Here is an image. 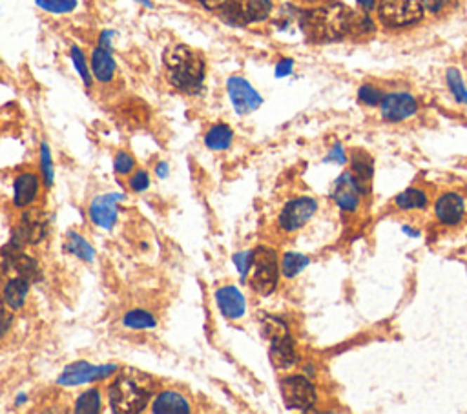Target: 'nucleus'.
Segmentation results:
<instances>
[{"label": "nucleus", "mask_w": 467, "mask_h": 414, "mask_svg": "<svg viewBox=\"0 0 467 414\" xmlns=\"http://www.w3.org/2000/svg\"><path fill=\"white\" fill-rule=\"evenodd\" d=\"M358 13L341 2H325L316 8L303 9L298 13V24L307 41L338 42L354 35V24Z\"/></svg>", "instance_id": "nucleus-1"}, {"label": "nucleus", "mask_w": 467, "mask_h": 414, "mask_svg": "<svg viewBox=\"0 0 467 414\" xmlns=\"http://www.w3.org/2000/svg\"><path fill=\"white\" fill-rule=\"evenodd\" d=\"M166 77L176 90L186 95H197L204 88L206 64L197 51L185 44H176L164 51Z\"/></svg>", "instance_id": "nucleus-2"}, {"label": "nucleus", "mask_w": 467, "mask_h": 414, "mask_svg": "<svg viewBox=\"0 0 467 414\" xmlns=\"http://www.w3.org/2000/svg\"><path fill=\"white\" fill-rule=\"evenodd\" d=\"M152 391L130 374H119L108 389V401L117 414H136L145 410L150 401Z\"/></svg>", "instance_id": "nucleus-3"}, {"label": "nucleus", "mask_w": 467, "mask_h": 414, "mask_svg": "<svg viewBox=\"0 0 467 414\" xmlns=\"http://www.w3.org/2000/svg\"><path fill=\"white\" fill-rule=\"evenodd\" d=\"M263 334L270 342L268 354H270V361L276 369L287 370L298 365L300 358H298L294 340L291 338L285 321L274 318V316H267L263 319Z\"/></svg>", "instance_id": "nucleus-4"}, {"label": "nucleus", "mask_w": 467, "mask_h": 414, "mask_svg": "<svg viewBox=\"0 0 467 414\" xmlns=\"http://www.w3.org/2000/svg\"><path fill=\"white\" fill-rule=\"evenodd\" d=\"M376 13L381 26L400 29L420 22L426 8L420 0H378Z\"/></svg>", "instance_id": "nucleus-5"}, {"label": "nucleus", "mask_w": 467, "mask_h": 414, "mask_svg": "<svg viewBox=\"0 0 467 414\" xmlns=\"http://www.w3.org/2000/svg\"><path fill=\"white\" fill-rule=\"evenodd\" d=\"M279 281V263L272 248L258 246L254 251V263L250 269V287L261 296L272 294Z\"/></svg>", "instance_id": "nucleus-6"}, {"label": "nucleus", "mask_w": 467, "mask_h": 414, "mask_svg": "<svg viewBox=\"0 0 467 414\" xmlns=\"http://www.w3.org/2000/svg\"><path fill=\"white\" fill-rule=\"evenodd\" d=\"M282 394L287 407L294 410H310L317 401L316 387L303 374H292L283 378Z\"/></svg>", "instance_id": "nucleus-7"}, {"label": "nucleus", "mask_w": 467, "mask_h": 414, "mask_svg": "<svg viewBox=\"0 0 467 414\" xmlns=\"http://www.w3.org/2000/svg\"><path fill=\"white\" fill-rule=\"evenodd\" d=\"M227 90L232 106H234L237 115L252 114V112H256L259 106L263 105V97L259 95V91L245 77L232 75L227 81Z\"/></svg>", "instance_id": "nucleus-8"}, {"label": "nucleus", "mask_w": 467, "mask_h": 414, "mask_svg": "<svg viewBox=\"0 0 467 414\" xmlns=\"http://www.w3.org/2000/svg\"><path fill=\"white\" fill-rule=\"evenodd\" d=\"M317 212V201L314 197H296L283 206L279 214V227L285 232H296L309 223Z\"/></svg>", "instance_id": "nucleus-9"}, {"label": "nucleus", "mask_w": 467, "mask_h": 414, "mask_svg": "<svg viewBox=\"0 0 467 414\" xmlns=\"http://www.w3.org/2000/svg\"><path fill=\"white\" fill-rule=\"evenodd\" d=\"M117 370L115 365H90L88 361H77V363L68 365L64 373L59 376V385L66 387H75V385H84L96 380H105Z\"/></svg>", "instance_id": "nucleus-10"}, {"label": "nucleus", "mask_w": 467, "mask_h": 414, "mask_svg": "<svg viewBox=\"0 0 467 414\" xmlns=\"http://www.w3.org/2000/svg\"><path fill=\"white\" fill-rule=\"evenodd\" d=\"M380 114L387 123H402L418 114V100L407 91H393L381 99Z\"/></svg>", "instance_id": "nucleus-11"}, {"label": "nucleus", "mask_w": 467, "mask_h": 414, "mask_svg": "<svg viewBox=\"0 0 467 414\" xmlns=\"http://www.w3.org/2000/svg\"><path fill=\"white\" fill-rule=\"evenodd\" d=\"M362 188H360L358 181L354 178V173L343 172L340 178L336 179L334 185H332L331 197L336 205L340 206L343 212H356L360 206V201H362Z\"/></svg>", "instance_id": "nucleus-12"}, {"label": "nucleus", "mask_w": 467, "mask_h": 414, "mask_svg": "<svg viewBox=\"0 0 467 414\" xmlns=\"http://www.w3.org/2000/svg\"><path fill=\"white\" fill-rule=\"evenodd\" d=\"M126 199L124 194H105L91 201L90 219L97 227L112 230L117 221V206L121 201Z\"/></svg>", "instance_id": "nucleus-13"}, {"label": "nucleus", "mask_w": 467, "mask_h": 414, "mask_svg": "<svg viewBox=\"0 0 467 414\" xmlns=\"http://www.w3.org/2000/svg\"><path fill=\"white\" fill-rule=\"evenodd\" d=\"M435 215L445 227H456L466 215L463 197L456 192H445L435 203Z\"/></svg>", "instance_id": "nucleus-14"}, {"label": "nucleus", "mask_w": 467, "mask_h": 414, "mask_svg": "<svg viewBox=\"0 0 467 414\" xmlns=\"http://www.w3.org/2000/svg\"><path fill=\"white\" fill-rule=\"evenodd\" d=\"M90 68L96 81L103 82V84H108V82L114 81L115 73H117L114 46L97 44V48H93V51H91Z\"/></svg>", "instance_id": "nucleus-15"}, {"label": "nucleus", "mask_w": 467, "mask_h": 414, "mask_svg": "<svg viewBox=\"0 0 467 414\" xmlns=\"http://www.w3.org/2000/svg\"><path fill=\"white\" fill-rule=\"evenodd\" d=\"M216 303L221 314L227 319H239L245 316L246 301L236 287H221L216 292Z\"/></svg>", "instance_id": "nucleus-16"}, {"label": "nucleus", "mask_w": 467, "mask_h": 414, "mask_svg": "<svg viewBox=\"0 0 467 414\" xmlns=\"http://www.w3.org/2000/svg\"><path fill=\"white\" fill-rule=\"evenodd\" d=\"M350 172L354 173V178L358 181L360 188H362L363 196H367L371 192V181L374 175V161L371 155L365 150H354L350 154Z\"/></svg>", "instance_id": "nucleus-17"}, {"label": "nucleus", "mask_w": 467, "mask_h": 414, "mask_svg": "<svg viewBox=\"0 0 467 414\" xmlns=\"http://www.w3.org/2000/svg\"><path fill=\"white\" fill-rule=\"evenodd\" d=\"M13 190V203L17 208H24V206L32 205L33 201H35L37 194H39V178L32 172L20 173V175H17V179H15Z\"/></svg>", "instance_id": "nucleus-18"}, {"label": "nucleus", "mask_w": 467, "mask_h": 414, "mask_svg": "<svg viewBox=\"0 0 467 414\" xmlns=\"http://www.w3.org/2000/svg\"><path fill=\"white\" fill-rule=\"evenodd\" d=\"M152 413L155 414H186L190 413V403L183 394L173 391L161 392L152 403Z\"/></svg>", "instance_id": "nucleus-19"}, {"label": "nucleus", "mask_w": 467, "mask_h": 414, "mask_svg": "<svg viewBox=\"0 0 467 414\" xmlns=\"http://www.w3.org/2000/svg\"><path fill=\"white\" fill-rule=\"evenodd\" d=\"M27 292H29V279L22 278V276H20V278H13L6 283L2 300H4V303L11 310H18L24 305Z\"/></svg>", "instance_id": "nucleus-20"}, {"label": "nucleus", "mask_w": 467, "mask_h": 414, "mask_svg": "<svg viewBox=\"0 0 467 414\" xmlns=\"http://www.w3.org/2000/svg\"><path fill=\"white\" fill-rule=\"evenodd\" d=\"M218 15L223 22L232 27H245V6L243 0H223V4L218 8Z\"/></svg>", "instance_id": "nucleus-21"}, {"label": "nucleus", "mask_w": 467, "mask_h": 414, "mask_svg": "<svg viewBox=\"0 0 467 414\" xmlns=\"http://www.w3.org/2000/svg\"><path fill=\"white\" fill-rule=\"evenodd\" d=\"M232 141H234V132H232V128L228 124L223 123L213 124L206 132V135H204V145L213 152L227 150V148H230Z\"/></svg>", "instance_id": "nucleus-22"}, {"label": "nucleus", "mask_w": 467, "mask_h": 414, "mask_svg": "<svg viewBox=\"0 0 467 414\" xmlns=\"http://www.w3.org/2000/svg\"><path fill=\"white\" fill-rule=\"evenodd\" d=\"M243 6H245L246 26L265 22L274 11L272 0H243Z\"/></svg>", "instance_id": "nucleus-23"}, {"label": "nucleus", "mask_w": 467, "mask_h": 414, "mask_svg": "<svg viewBox=\"0 0 467 414\" xmlns=\"http://www.w3.org/2000/svg\"><path fill=\"white\" fill-rule=\"evenodd\" d=\"M395 205L400 210H423L429 205V197L420 188H407L395 197Z\"/></svg>", "instance_id": "nucleus-24"}, {"label": "nucleus", "mask_w": 467, "mask_h": 414, "mask_svg": "<svg viewBox=\"0 0 467 414\" xmlns=\"http://www.w3.org/2000/svg\"><path fill=\"white\" fill-rule=\"evenodd\" d=\"M64 248H66L70 254H73L75 258H79V260L82 261H93V258H96L93 246H91L84 237L79 236L77 232H68Z\"/></svg>", "instance_id": "nucleus-25"}, {"label": "nucleus", "mask_w": 467, "mask_h": 414, "mask_svg": "<svg viewBox=\"0 0 467 414\" xmlns=\"http://www.w3.org/2000/svg\"><path fill=\"white\" fill-rule=\"evenodd\" d=\"M309 263L310 260L307 255L300 254V252H287L282 258V274L285 278L292 279L300 272H303L309 267Z\"/></svg>", "instance_id": "nucleus-26"}, {"label": "nucleus", "mask_w": 467, "mask_h": 414, "mask_svg": "<svg viewBox=\"0 0 467 414\" xmlns=\"http://www.w3.org/2000/svg\"><path fill=\"white\" fill-rule=\"evenodd\" d=\"M70 59H72L73 66L77 69V75L81 77V81L84 82V86L91 88V84H93V73H91L90 62H88L84 51H82L79 46L73 44L72 48H70Z\"/></svg>", "instance_id": "nucleus-27"}, {"label": "nucleus", "mask_w": 467, "mask_h": 414, "mask_svg": "<svg viewBox=\"0 0 467 414\" xmlns=\"http://www.w3.org/2000/svg\"><path fill=\"white\" fill-rule=\"evenodd\" d=\"M445 82H447V88H449L453 99L459 105H467V86L462 79V73L456 68H449L445 72Z\"/></svg>", "instance_id": "nucleus-28"}, {"label": "nucleus", "mask_w": 467, "mask_h": 414, "mask_svg": "<svg viewBox=\"0 0 467 414\" xmlns=\"http://www.w3.org/2000/svg\"><path fill=\"white\" fill-rule=\"evenodd\" d=\"M123 323L126 325L128 328H136V330H143V328H154L157 325L154 316L150 312H146L143 309H136L130 310L128 314H124Z\"/></svg>", "instance_id": "nucleus-29"}, {"label": "nucleus", "mask_w": 467, "mask_h": 414, "mask_svg": "<svg viewBox=\"0 0 467 414\" xmlns=\"http://www.w3.org/2000/svg\"><path fill=\"white\" fill-rule=\"evenodd\" d=\"M35 4L44 9L46 13L68 15L77 9L79 0H35Z\"/></svg>", "instance_id": "nucleus-30"}, {"label": "nucleus", "mask_w": 467, "mask_h": 414, "mask_svg": "<svg viewBox=\"0 0 467 414\" xmlns=\"http://www.w3.org/2000/svg\"><path fill=\"white\" fill-rule=\"evenodd\" d=\"M100 410V392L97 389H90V391L82 392L81 396L77 398L75 403V413L82 414H93Z\"/></svg>", "instance_id": "nucleus-31"}, {"label": "nucleus", "mask_w": 467, "mask_h": 414, "mask_svg": "<svg viewBox=\"0 0 467 414\" xmlns=\"http://www.w3.org/2000/svg\"><path fill=\"white\" fill-rule=\"evenodd\" d=\"M9 260L13 261L15 269H17V272L22 276V278L26 279H37L39 278V269H37V263L35 260H32V258H27V255L24 254H9Z\"/></svg>", "instance_id": "nucleus-32"}, {"label": "nucleus", "mask_w": 467, "mask_h": 414, "mask_svg": "<svg viewBox=\"0 0 467 414\" xmlns=\"http://www.w3.org/2000/svg\"><path fill=\"white\" fill-rule=\"evenodd\" d=\"M383 95H386V93L378 86H374V84H362V86L358 88V100L363 106H369V108L380 106Z\"/></svg>", "instance_id": "nucleus-33"}, {"label": "nucleus", "mask_w": 467, "mask_h": 414, "mask_svg": "<svg viewBox=\"0 0 467 414\" xmlns=\"http://www.w3.org/2000/svg\"><path fill=\"white\" fill-rule=\"evenodd\" d=\"M232 261H234L237 272H239L241 283H245L246 276H249L250 269H252V263H254V251L237 252V254H234Z\"/></svg>", "instance_id": "nucleus-34"}, {"label": "nucleus", "mask_w": 467, "mask_h": 414, "mask_svg": "<svg viewBox=\"0 0 467 414\" xmlns=\"http://www.w3.org/2000/svg\"><path fill=\"white\" fill-rule=\"evenodd\" d=\"M41 166L42 175H44L46 188H51L53 185V163H51V150L50 146L42 142L41 145Z\"/></svg>", "instance_id": "nucleus-35"}, {"label": "nucleus", "mask_w": 467, "mask_h": 414, "mask_svg": "<svg viewBox=\"0 0 467 414\" xmlns=\"http://www.w3.org/2000/svg\"><path fill=\"white\" fill-rule=\"evenodd\" d=\"M133 166H136V161H133L132 155L126 154V152H119L114 161L115 172H117L119 175H126V173L132 172Z\"/></svg>", "instance_id": "nucleus-36"}, {"label": "nucleus", "mask_w": 467, "mask_h": 414, "mask_svg": "<svg viewBox=\"0 0 467 414\" xmlns=\"http://www.w3.org/2000/svg\"><path fill=\"white\" fill-rule=\"evenodd\" d=\"M420 2H422V6L429 13L440 15L444 13V11H447V9L453 8L456 0H420Z\"/></svg>", "instance_id": "nucleus-37"}, {"label": "nucleus", "mask_w": 467, "mask_h": 414, "mask_svg": "<svg viewBox=\"0 0 467 414\" xmlns=\"http://www.w3.org/2000/svg\"><path fill=\"white\" fill-rule=\"evenodd\" d=\"M349 161V157H347V154H345L343 146H341V142H334L331 148V152L325 155V159H323V163H336V164H345Z\"/></svg>", "instance_id": "nucleus-38"}, {"label": "nucleus", "mask_w": 467, "mask_h": 414, "mask_svg": "<svg viewBox=\"0 0 467 414\" xmlns=\"http://www.w3.org/2000/svg\"><path fill=\"white\" fill-rule=\"evenodd\" d=\"M130 188H132L133 192H145L146 188L150 187V178H148V173L145 172V170H139V172H136L130 178Z\"/></svg>", "instance_id": "nucleus-39"}, {"label": "nucleus", "mask_w": 467, "mask_h": 414, "mask_svg": "<svg viewBox=\"0 0 467 414\" xmlns=\"http://www.w3.org/2000/svg\"><path fill=\"white\" fill-rule=\"evenodd\" d=\"M292 72H294V60L289 59V57H285V59H282L279 62L276 64L274 75H276L277 79H283V77H289Z\"/></svg>", "instance_id": "nucleus-40"}, {"label": "nucleus", "mask_w": 467, "mask_h": 414, "mask_svg": "<svg viewBox=\"0 0 467 414\" xmlns=\"http://www.w3.org/2000/svg\"><path fill=\"white\" fill-rule=\"evenodd\" d=\"M6 307L8 305L4 303V300H0V340L6 336L9 325H11V316L8 314Z\"/></svg>", "instance_id": "nucleus-41"}, {"label": "nucleus", "mask_w": 467, "mask_h": 414, "mask_svg": "<svg viewBox=\"0 0 467 414\" xmlns=\"http://www.w3.org/2000/svg\"><path fill=\"white\" fill-rule=\"evenodd\" d=\"M195 2L203 6L204 9H209V11H218L219 6L223 4V0H195Z\"/></svg>", "instance_id": "nucleus-42"}, {"label": "nucleus", "mask_w": 467, "mask_h": 414, "mask_svg": "<svg viewBox=\"0 0 467 414\" xmlns=\"http://www.w3.org/2000/svg\"><path fill=\"white\" fill-rule=\"evenodd\" d=\"M356 4L362 8V11L369 13V11H372V9H376L378 0H356Z\"/></svg>", "instance_id": "nucleus-43"}, {"label": "nucleus", "mask_w": 467, "mask_h": 414, "mask_svg": "<svg viewBox=\"0 0 467 414\" xmlns=\"http://www.w3.org/2000/svg\"><path fill=\"white\" fill-rule=\"evenodd\" d=\"M155 173H157V178L164 179L168 175V163H159L157 168H155Z\"/></svg>", "instance_id": "nucleus-44"}, {"label": "nucleus", "mask_w": 467, "mask_h": 414, "mask_svg": "<svg viewBox=\"0 0 467 414\" xmlns=\"http://www.w3.org/2000/svg\"><path fill=\"white\" fill-rule=\"evenodd\" d=\"M402 230H404V234H407V236H411V237H420V232H416L414 228L407 227V225H404V227H402Z\"/></svg>", "instance_id": "nucleus-45"}, {"label": "nucleus", "mask_w": 467, "mask_h": 414, "mask_svg": "<svg viewBox=\"0 0 467 414\" xmlns=\"http://www.w3.org/2000/svg\"><path fill=\"white\" fill-rule=\"evenodd\" d=\"M137 4H141V6H145V8H152V0H136Z\"/></svg>", "instance_id": "nucleus-46"}, {"label": "nucleus", "mask_w": 467, "mask_h": 414, "mask_svg": "<svg viewBox=\"0 0 467 414\" xmlns=\"http://www.w3.org/2000/svg\"><path fill=\"white\" fill-rule=\"evenodd\" d=\"M303 2H307V4H316V2H320V0H303Z\"/></svg>", "instance_id": "nucleus-47"}]
</instances>
